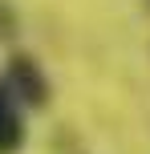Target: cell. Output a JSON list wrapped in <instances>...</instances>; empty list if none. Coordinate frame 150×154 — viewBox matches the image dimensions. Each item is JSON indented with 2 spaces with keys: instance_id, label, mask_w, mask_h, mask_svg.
<instances>
[{
  "instance_id": "obj_1",
  "label": "cell",
  "mask_w": 150,
  "mask_h": 154,
  "mask_svg": "<svg viewBox=\"0 0 150 154\" xmlns=\"http://www.w3.org/2000/svg\"><path fill=\"white\" fill-rule=\"evenodd\" d=\"M4 85L12 89V97L20 101V106H29V109H45V106H49V93H53L45 69H41L29 53H12V57H8Z\"/></svg>"
},
{
  "instance_id": "obj_3",
  "label": "cell",
  "mask_w": 150,
  "mask_h": 154,
  "mask_svg": "<svg viewBox=\"0 0 150 154\" xmlns=\"http://www.w3.org/2000/svg\"><path fill=\"white\" fill-rule=\"evenodd\" d=\"M146 12H150V0H146Z\"/></svg>"
},
{
  "instance_id": "obj_2",
  "label": "cell",
  "mask_w": 150,
  "mask_h": 154,
  "mask_svg": "<svg viewBox=\"0 0 150 154\" xmlns=\"http://www.w3.org/2000/svg\"><path fill=\"white\" fill-rule=\"evenodd\" d=\"M29 126H24V106L12 97V89L0 77V154H20Z\"/></svg>"
}]
</instances>
